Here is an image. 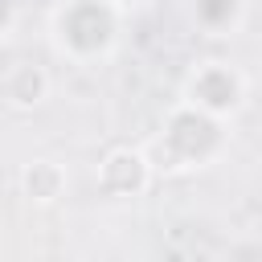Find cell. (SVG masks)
<instances>
[{"mask_svg":"<svg viewBox=\"0 0 262 262\" xmlns=\"http://www.w3.org/2000/svg\"><path fill=\"white\" fill-rule=\"evenodd\" d=\"M127 8L119 0H57L49 8V41L70 66H98L119 49Z\"/></svg>","mask_w":262,"mask_h":262,"instance_id":"cell-1","label":"cell"},{"mask_svg":"<svg viewBox=\"0 0 262 262\" xmlns=\"http://www.w3.org/2000/svg\"><path fill=\"white\" fill-rule=\"evenodd\" d=\"M229 151V123L217 115H205L188 102H172L160 135L151 143V160L164 172H205Z\"/></svg>","mask_w":262,"mask_h":262,"instance_id":"cell-2","label":"cell"},{"mask_svg":"<svg viewBox=\"0 0 262 262\" xmlns=\"http://www.w3.org/2000/svg\"><path fill=\"white\" fill-rule=\"evenodd\" d=\"M246 98H250V78L242 74L237 61H225V57L196 61L180 82V102H188L205 115H217L225 123L242 115Z\"/></svg>","mask_w":262,"mask_h":262,"instance_id":"cell-3","label":"cell"},{"mask_svg":"<svg viewBox=\"0 0 262 262\" xmlns=\"http://www.w3.org/2000/svg\"><path fill=\"white\" fill-rule=\"evenodd\" d=\"M156 160L147 147H131V143H119L111 151H102V160L94 164V184L102 196L111 201H139L151 192L156 184Z\"/></svg>","mask_w":262,"mask_h":262,"instance_id":"cell-4","label":"cell"},{"mask_svg":"<svg viewBox=\"0 0 262 262\" xmlns=\"http://www.w3.org/2000/svg\"><path fill=\"white\" fill-rule=\"evenodd\" d=\"M53 94V74L37 57H12L0 74V102L8 115H33L49 102Z\"/></svg>","mask_w":262,"mask_h":262,"instance_id":"cell-5","label":"cell"},{"mask_svg":"<svg viewBox=\"0 0 262 262\" xmlns=\"http://www.w3.org/2000/svg\"><path fill=\"white\" fill-rule=\"evenodd\" d=\"M16 188H20V196H25L29 205H41V209H45V205H57V201L66 196L70 172H66V164L53 160V156H33V160L20 164Z\"/></svg>","mask_w":262,"mask_h":262,"instance_id":"cell-6","label":"cell"},{"mask_svg":"<svg viewBox=\"0 0 262 262\" xmlns=\"http://www.w3.org/2000/svg\"><path fill=\"white\" fill-rule=\"evenodd\" d=\"M188 20L205 37H233L246 25V0H188Z\"/></svg>","mask_w":262,"mask_h":262,"instance_id":"cell-7","label":"cell"},{"mask_svg":"<svg viewBox=\"0 0 262 262\" xmlns=\"http://www.w3.org/2000/svg\"><path fill=\"white\" fill-rule=\"evenodd\" d=\"M16 12H20V0H4V25H0V37L8 41L12 29H16Z\"/></svg>","mask_w":262,"mask_h":262,"instance_id":"cell-8","label":"cell"},{"mask_svg":"<svg viewBox=\"0 0 262 262\" xmlns=\"http://www.w3.org/2000/svg\"><path fill=\"white\" fill-rule=\"evenodd\" d=\"M123 8H139V4H151V0H119Z\"/></svg>","mask_w":262,"mask_h":262,"instance_id":"cell-9","label":"cell"}]
</instances>
